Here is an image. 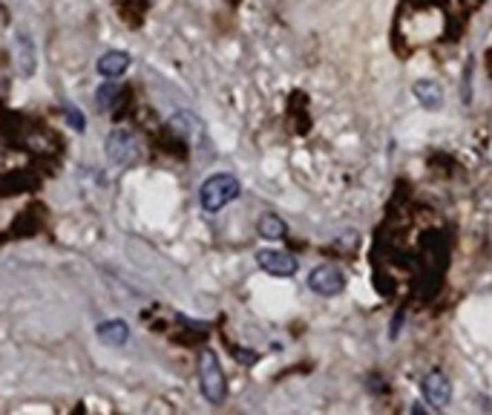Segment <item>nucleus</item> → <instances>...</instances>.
I'll list each match as a JSON object with an SVG mask.
<instances>
[{
    "label": "nucleus",
    "instance_id": "1",
    "mask_svg": "<svg viewBox=\"0 0 492 415\" xmlns=\"http://www.w3.org/2000/svg\"><path fill=\"white\" fill-rule=\"evenodd\" d=\"M239 179L231 176V173H213V176L205 179L202 190H199V202L207 214H216L227 202H234L239 196Z\"/></svg>",
    "mask_w": 492,
    "mask_h": 415
},
{
    "label": "nucleus",
    "instance_id": "2",
    "mask_svg": "<svg viewBox=\"0 0 492 415\" xmlns=\"http://www.w3.org/2000/svg\"><path fill=\"white\" fill-rule=\"evenodd\" d=\"M199 387H202V395L207 398L210 404H222L225 401V392H227V384H225V372L219 366V358L216 352H205L199 355Z\"/></svg>",
    "mask_w": 492,
    "mask_h": 415
},
{
    "label": "nucleus",
    "instance_id": "3",
    "mask_svg": "<svg viewBox=\"0 0 492 415\" xmlns=\"http://www.w3.org/2000/svg\"><path fill=\"white\" fill-rule=\"evenodd\" d=\"M308 289L322 294V297H334V294H340L342 289H346V274H342L337 265H328V263L317 265L308 274Z\"/></svg>",
    "mask_w": 492,
    "mask_h": 415
},
{
    "label": "nucleus",
    "instance_id": "4",
    "mask_svg": "<svg viewBox=\"0 0 492 415\" xmlns=\"http://www.w3.org/2000/svg\"><path fill=\"white\" fill-rule=\"evenodd\" d=\"M107 159L112 165H130L133 159L139 156V141H136V136L130 133V130H124V127H119V130H112L110 136H107Z\"/></svg>",
    "mask_w": 492,
    "mask_h": 415
},
{
    "label": "nucleus",
    "instance_id": "5",
    "mask_svg": "<svg viewBox=\"0 0 492 415\" xmlns=\"http://www.w3.org/2000/svg\"><path fill=\"white\" fill-rule=\"evenodd\" d=\"M256 263L262 271H268L274 277H291L297 274V260L291 257L288 251H276V248H265L256 254Z\"/></svg>",
    "mask_w": 492,
    "mask_h": 415
},
{
    "label": "nucleus",
    "instance_id": "6",
    "mask_svg": "<svg viewBox=\"0 0 492 415\" xmlns=\"http://www.w3.org/2000/svg\"><path fill=\"white\" fill-rule=\"evenodd\" d=\"M420 389H423V398L435 409H444L449 404V398H452V384H449V378L444 372H429L420 381Z\"/></svg>",
    "mask_w": 492,
    "mask_h": 415
},
{
    "label": "nucleus",
    "instance_id": "7",
    "mask_svg": "<svg viewBox=\"0 0 492 415\" xmlns=\"http://www.w3.org/2000/svg\"><path fill=\"white\" fill-rule=\"evenodd\" d=\"M95 334H98V341H101L104 346L119 349V346H124L130 341V326H127V321H104V323H98Z\"/></svg>",
    "mask_w": 492,
    "mask_h": 415
},
{
    "label": "nucleus",
    "instance_id": "8",
    "mask_svg": "<svg viewBox=\"0 0 492 415\" xmlns=\"http://www.w3.org/2000/svg\"><path fill=\"white\" fill-rule=\"evenodd\" d=\"M127 67H130V55L119 52V50L104 52L101 58H98V63H95L98 75H104V78H121L127 72Z\"/></svg>",
    "mask_w": 492,
    "mask_h": 415
},
{
    "label": "nucleus",
    "instance_id": "9",
    "mask_svg": "<svg viewBox=\"0 0 492 415\" xmlns=\"http://www.w3.org/2000/svg\"><path fill=\"white\" fill-rule=\"evenodd\" d=\"M415 95H418V101L426 110H438L440 101H444V90H440V84H435V81H418L415 84Z\"/></svg>",
    "mask_w": 492,
    "mask_h": 415
},
{
    "label": "nucleus",
    "instance_id": "10",
    "mask_svg": "<svg viewBox=\"0 0 492 415\" xmlns=\"http://www.w3.org/2000/svg\"><path fill=\"white\" fill-rule=\"evenodd\" d=\"M259 234L262 236H265V239H280V236H285V222L280 219V216H276V214H265V216H262L259 219Z\"/></svg>",
    "mask_w": 492,
    "mask_h": 415
},
{
    "label": "nucleus",
    "instance_id": "11",
    "mask_svg": "<svg viewBox=\"0 0 492 415\" xmlns=\"http://www.w3.org/2000/svg\"><path fill=\"white\" fill-rule=\"evenodd\" d=\"M116 99H119V87L116 84H104V87H98V92H95L98 110H110L112 104H116Z\"/></svg>",
    "mask_w": 492,
    "mask_h": 415
},
{
    "label": "nucleus",
    "instance_id": "12",
    "mask_svg": "<svg viewBox=\"0 0 492 415\" xmlns=\"http://www.w3.org/2000/svg\"><path fill=\"white\" fill-rule=\"evenodd\" d=\"M18 43H21V58L26 55V70H23V75H32V70H35V46H32V38H29V35H21Z\"/></svg>",
    "mask_w": 492,
    "mask_h": 415
},
{
    "label": "nucleus",
    "instance_id": "13",
    "mask_svg": "<svg viewBox=\"0 0 492 415\" xmlns=\"http://www.w3.org/2000/svg\"><path fill=\"white\" fill-rule=\"evenodd\" d=\"M67 121L72 124V130H78V133H81V130H84V127H87V124H84V116H81L75 107H67Z\"/></svg>",
    "mask_w": 492,
    "mask_h": 415
}]
</instances>
